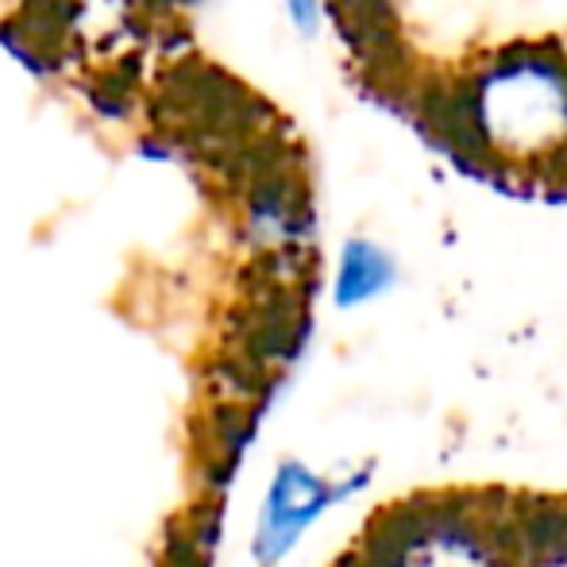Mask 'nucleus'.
Returning <instances> with one entry per match:
<instances>
[{
    "instance_id": "1",
    "label": "nucleus",
    "mask_w": 567,
    "mask_h": 567,
    "mask_svg": "<svg viewBox=\"0 0 567 567\" xmlns=\"http://www.w3.org/2000/svg\"><path fill=\"white\" fill-rule=\"evenodd\" d=\"M478 124L509 155H537L567 135V78L545 62H509L478 90Z\"/></svg>"
},
{
    "instance_id": "2",
    "label": "nucleus",
    "mask_w": 567,
    "mask_h": 567,
    "mask_svg": "<svg viewBox=\"0 0 567 567\" xmlns=\"http://www.w3.org/2000/svg\"><path fill=\"white\" fill-rule=\"evenodd\" d=\"M390 267L382 259V251H374L371 244H351L348 255H343V270H340V293L343 301H355L374 293L382 282H386Z\"/></svg>"
},
{
    "instance_id": "3",
    "label": "nucleus",
    "mask_w": 567,
    "mask_h": 567,
    "mask_svg": "<svg viewBox=\"0 0 567 567\" xmlns=\"http://www.w3.org/2000/svg\"><path fill=\"white\" fill-rule=\"evenodd\" d=\"M286 12H290V23L301 31L306 39L317 35V28H321V0H286Z\"/></svg>"
}]
</instances>
